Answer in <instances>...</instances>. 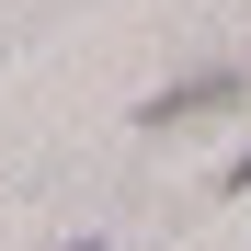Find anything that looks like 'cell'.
Returning a JSON list of instances; mask_svg holds the SVG:
<instances>
[{
	"label": "cell",
	"mask_w": 251,
	"mask_h": 251,
	"mask_svg": "<svg viewBox=\"0 0 251 251\" xmlns=\"http://www.w3.org/2000/svg\"><path fill=\"white\" fill-rule=\"evenodd\" d=\"M240 183H251V149H240V160H228V194H240Z\"/></svg>",
	"instance_id": "6da1fadb"
},
{
	"label": "cell",
	"mask_w": 251,
	"mask_h": 251,
	"mask_svg": "<svg viewBox=\"0 0 251 251\" xmlns=\"http://www.w3.org/2000/svg\"><path fill=\"white\" fill-rule=\"evenodd\" d=\"M69 251H103V240H69Z\"/></svg>",
	"instance_id": "7a4b0ae2"
}]
</instances>
